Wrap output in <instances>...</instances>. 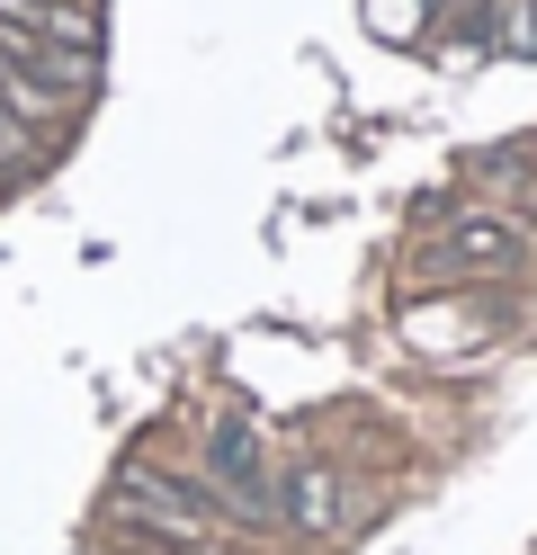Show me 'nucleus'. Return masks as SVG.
<instances>
[{
	"instance_id": "f257e3e1",
	"label": "nucleus",
	"mask_w": 537,
	"mask_h": 555,
	"mask_svg": "<svg viewBox=\"0 0 537 555\" xmlns=\"http://www.w3.org/2000/svg\"><path fill=\"white\" fill-rule=\"evenodd\" d=\"M206 493L225 502L233 529H269L278 519V457L251 412H225V422H206Z\"/></svg>"
},
{
	"instance_id": "f03ea898",
	"label": "nucleus",
	"mask_w": 537,
	"mask_h": 555,
	"mask_svg": "<svg viewBox=\"0 0 537 555\" xmlns=\"http://www.w3.org/2000/svg\"><path fill=\"white\" fill-rule=\"evenodd\" d=\"M117 511L153 519V538H170V546H206L215 529H225V502L206 493V475H170L153 457H126L117 466Z\"/></svg>"
},
{
	"instance_id": "7ed1b4c3",
	"label": "nucleus",
	"mask_w": 537,
	"mask_h": 555,
	"mask_svg": "<svg viewBox=\"0 0 537 555\" xmlns=\"http://www.w3.org/2000/svg\"><path fill=\"white\" fill-rule=\"evenodd\" d=\"M278 519H286L296 538H341V529H349V483H341V466H322V457L278 466Z\"/></svg>"
},
{
	"instance_id": "20e7f679",
	"label": "nucleus",
	"mask_w": 537,
	"mask_h": 555,
	"mask_svg": "<svg viewBox=\"0 0 537 555\" xmlns=\"http://www.w3.org/2000/svg\"><path fill=\"white\" fill-rule=\"evenodd\" d=\"M520 251H528V233L511 216H465V224L439 233L430 269H439V278H493V269H520Z\"/></svg>"
}]
</instances>
